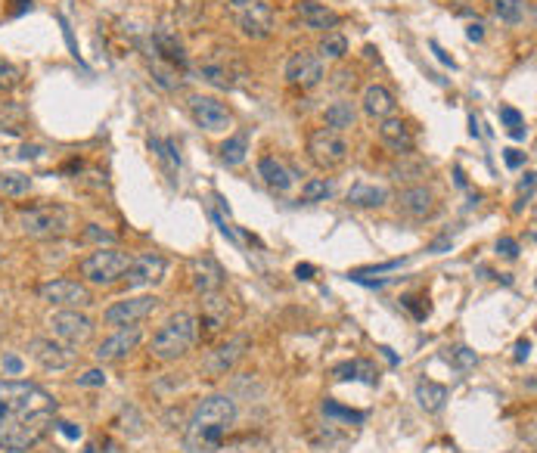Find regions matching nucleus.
Instances as JSON below:
<instances>
[{
    "label": "nucleus",
    "mask_w": 537,
    "mask_h": 453,
    "mask_svg": "<svg viewBox=\"0 0 537 453\" xmlns=\"http://www.w3.org/2000/svg\"><path fill=\"white\" fill-rule=\"evenodd\" d=\"M239 419V407L230 394H209L193 410L183 435L187 453H246L249 441L227 438Z\"/></svg>",
    "instance_id": "f257e3e1"
},
{
    "label": "nucleus",
    "mask_w": 537,
    "mask_h": 453,
    "mask_svg": "<svg viewBox=\"0 0 537 453\" xmlns=\"http://www.w3.org/2000/svg\"><path fill=\"white\" fill-rule=\"evenodd\" d=\"M196 333H199V323L193 314H187V311L171 314V317L159 326V333L153 335V342H149V354H153L159 363L181 361V357L193 348V342H196Z\"/></svg>",
    "instance_id": "f03ea898"
},
{
    "label": "nucleus",
    "mask_w": 537,
    "mask_h": 453,
    "mask_svg": "<svg viewBox=\"0 0 537 453\" xmlns=\"http://www.w3.org/2000/svg\"><path fill=\"white\" fill-rule=\"evenodd\" d=\"M53 410H41V413H6L0 416V447L10 453L32 450L34 444L53 426Z\"/></svg>",
    "instance_id": "7ed1b4c3"
},
{
    "label": "nucleus",
    "mask_w": 537,
    "mask_h": 453,
    "mask_svg": "<svg viewBox=\"0 0 537 453\" xmlns=\"http://www.w3.org/2000/svg\"><path fill=\"white\" fill-rule=\"evenodd\" d=\"M19 230L32 239H60L71 230V211L60 202H41L19 208Z\"/></svg>",
    "instance_id": "20e7f679"
},
{
    "label": "nucleus",
    "mask_w": 537,
    "mask_h": 453,
    "mask_svg": "<svg viewBox=\"0 0 537 453\" xmlns=\"http://www.w3.org/2000/svg\"><path fill=\"white\" fill-rule=\"evenodd\" d=\"M127 267H131V255L127 251H121L116 246H106V249L99 246L81 261V277L90 286H116L125 279Z\"/></svg>",
    "instance_id": "39448f33"
},
{
    "label": "nucleus",
    "mask_w": 537,
    "mask_h": 453,
    "mask_svg": "<svg viewBox=\"0 0 537 453\" xmlns=\"http://www.w3.org/2000/svg\"><path fill=\"white\" fill-rule=\"evenodd\" d=\"M0 407L6 413H41V410L56 413V400L41 385L25 382V379H0Z\"/></svg>",
    "instance_id": "423d86ee"
},
{
    "label": "nucleus",
    "mask_w": 537,
    "mask_h": 453,
    "mask_svg": "<svg viewBox=\"0 0 537 453\" xmlns=\"http://www.w3.org/2000/svg\"><path fill=\"white\" fill-rule=\"evenodd\" d=\"M307 155L320 171H335L348 162L351 146L342 134L329 131V127H317L307 134Z\"/></svg>",
    "instance_id": "0eeeda50"
},
{
    "label": "nucleus",
    "mask_w": 537,
    "mask_h": 453,
    "mask_svg": "<svg viewBox=\"0 0 537 453\" xmlns=\"http://www.w3.org/2000/svg\"><path fill=\"white\" fill-rule=\"evenodd\" d=\"M47 326H50V333H53V339L62 342L71 351L84 348V344H90V339H94V320H90L88 314H78V311H62V307H56V311L50 314Z\"/></svg>",
    "instance_id": "6e6552de"
},
{
    "label": "nucleus",
    "mask_w": 537,
    "mask_h": 453,
    "mask_svg": "<svg viewBox=\"0 0 537 453\" xmlns=\"http://www.w3.org/2000/svg\"><path fill=\"white\" fill-rule=\"evenodd\" d=\"M38 298L53 307H62V311H78V307L94 305L90 289L84 283H78V279H47V283L38 286Z\"/></svg>",
    "instance_id": "1a4fd4ad"
},
{
    "label": "nucleus",
    "mask_w": 537,
    "mask_h": 453,
    "mask_svg": "<svg viewBox=\"0 0 537 453\" xmlns=\"http://www.w3.org/2000/svg\"><path fill=\"white\" fill-rule=\"evenodd\" d=\"M283 78L292 84V88L314 90L326 78L323 60H320L317 53H311V50H295V53H289V60H286Z\"/></svg>",
    "instance_id": "9d476101"
},
{
    "label": "nucleus",
    "mask_w": 537,
    "mask_h": 453,
    "mask_svg": "<svg viewBox=\"0 0 537 453\" xmlns=\"http://www.w3.org/2000/svg\"><path fill=\"white\" fill-rule=\"evenodd\" d=\"M159 307V298L155 295H134V298H121L116 305H109L103 311V323L106 326H137L149 317V314Z\"/></svg>",
    "instance_id": "9b49d317"
},
{
    "label": "nucleus",
    "mask_w": 537,
    "mask_h": 453,
    "mask_svg": "<svg viewBox=\"0 0 537 453\" xmlns=\"http://www.w3.org/2000/svg\"><path fill=\"white\" fill-rule=\"evenodd\" d=\"M190 115H193V121L209 134H224L227 127L233 125L230 109H227L218 97H202V93L190 97Z\"/></svg>",
    "instance_id": "f8f14e48"
},
{
    "label": "nucleus",
    "mask_w": 537,
    "mask_h": 453,
    "mask_svg": "<svg viewBox=\"0 0 537 453\" xmlns=\"http://www.w3.org/2000/svg\"><path fill=\"white\" fill-rule=\"evenodd\" d=\"M143 342V329L140 326H121L116 333L109 335V339H103L97 344L94 357L99 363H116V361H125L131 351H137Z\"/></svg>",
    "instance_id": "ddd939ff"
},
{
    "label": "nucleus",
    "mask_w": 537,
    "mask_h": 453,
    "mask_svg": "<svg viewBox=\"0 0 537 453\" xmlns=\"http://www.w3.org/2000/svg\"><path fill=\"white\" fill-rule=\"evenodd\" d=\"M165 270H168V261H165L162 255H155V251H146V255L131 258V267L125 273V283H127V289H149V286L162 283Z\"/></svg>",
    "instance_id": "4468645a"
},
{
    "label": "nucleus",
    "mask_w": 537,
    "mask_h": 453,
    "mask_svg": "<svg viewBox=\"0 0 537 453\" xmlns=\"http://www.w3.org/2000/svg\"><path fill=\"white\" fill-rule=\"evenodd\" d=\"M246 348H249V339H246V335H233V339L221 342L218 348L205 354V361H202L205 376H214V379H218V376H227V372H230L233 366L242 361Z\"/></svg>",
    "instance_id": "2eb2a0df"
},
{
    "label": "nucleus",
    "mask_w": 537,
    "mask_h": 453,
    "mask_svg": "<svg viewBox=\"0 0 537 453\" xmlns=\"http://www.w3.org/2000/svg\"><path fill=\"white\" fill-rule=\"evenodd\" d=\"M28 351H32L34 363L44 366L47 372H62L75 363V351L66 348V344L56 342V339H32Z\"/></svg>",
    "instance_id": "dca6fc26"
},
{
    "label": "nucleus",
    "mask_w": 537,
    "mask_h": 453,
    "mask_svg": "<svg viewBox=\"0 0 537 453\" xmlns=\"http://www.w3.org/2000/svg\"><path fill=\"white\" fill-rule=\"evenodd\" d=\"M379 143L395 155H410L417 149V137H413L410 125L404 118H398V115H389V118L379 121Z\"/></svg>",
    "instance_id": "f3484780"
},
{
    "label": "nucleus",
    "mask_w": 537,
    "mask_h": 453,
    "mask_svg": "<svg viewBox=\"0 0 537 453\" xmlns=\"http://www.w3.org/2000/svg\"><path fill=\"white\" fill-rule=\"evenodd\" d=\"M398 208L407 214V218L426 221L438 211V199H435V193L428 190V186L417 183V186H407V190L398 193Z\"/></svg>",
    "instance_id": "a211bd4d"
},
{
    "label": "nucleus",
    "mask_w": 537,
    "mask_h": 453,
    "mask_svg": "<svg viewBox=\"0 0 537 453\" xmlns=\"http://www.w3.org/2000/svg\"><path fill=\"white\" fill-rule=\"evenodd\" d=\"M190 279H193V289L199 295L218 292L221 286H224V267H221L211 255H202L190 264Z\"/></svg>",
    "instance_id": "6ab92c4d"
},
{
    "label": "nucleus",
    "mask_w": 537,
    "mask_h": 453,
    "mask_svg": "<svg viewBox=\"0 0 537 453\" xmlns=\"http://www.w3.org/2000/svg\"><path fill=\"white\" fill-rule=\"evenodd\" d=\"M227 320H230V301L218 292H209L202 295V326H205V335H221L227 329Z\"/></svg>",
    "instance_id": "aec40b11"
},
{
    "label": "nucleus",
    "mask_w": 537,
    "mask_h": 453,
    "mask_svg": "<svg viewBox=\"0 0 537 453\" xmlns=\"http://www.w3.org/2000/svg\"><path fill=\"white\" fill-rule=\"evenodd\" d=\"M298 19H302L305 28H311V32H333L335 25L342 22V16L335 10H329L326 4H317V0H302V4L295 6Z\"/></svg>",
    "instance_id": "412c9836"
},
{
    "label": "nucleus",
    "mask_w": 537,
    "mask_h": 453,
    "mask_svg": "<svg viewBox=\"0 0 537 453\" xmlns=\"http://www.w3.org/2000/svg\"><path fill=\"white\" fill-rule=\"evenodd\" d=\"M361 106H363V115L382 121V118H389V115H395L398 99L385 84H367V88H363V97H361Z\"/></svg>",
    "instance_id": "4be33fe9"
},
{
    "label": "nucleus",
    "mask_w": 537,
    "mask_h": 453,
    "mask_svg": "<svg viewBox=\"0 0 537 453\" xmlns=\"http://www.w3.org/2000/svg\"><path fill=\"white\" fill-rule=\"evenodd\" d=\"M236 25H239V32L252 41H264V38H270V32H274V25H270V10L264 4H249V10L239 13Z\"/></svg>",
    "instance_id": "5701e85b"
},
{
    "label": "nucleus",
    "mask_w": 537,
    "mask_h": 453,
    "mask_svg": "<svg viewBox=\"0 0 537 453\" xmlns=\"http://www.w3.org/2000/svg\"><path fill=\"white\" fill-rule=\"evenodd\" d=\"M333 379H335V382H367V385H376L379 382V370L370 361H363V357H354V361L335 363L333 366Z\"/></svg>",
    "instance_id": "b1692460"
},
{
    "label": "nucleus",
    "mask_w": 537,
    "mask_h": 453,
    "mask_svg": "<svg viewBox=\"0 0 537 453\" xmlns=\"http://www.w3.org/2000/svg\"><path fill=\"white\" fill-rule=\"evenodd\" d=\"M258 177H261L267 186H274L277 193H286V190H292V171L286 168V165L277 159V155H264L261 162H258Z\"/></svg>",
    "instance_id": "393cba45"
},
{
    "label": "nucleus",
    "mask_w": 537,
    "mask_h": 453,
    "mask_svg": "<svg viewBox=\"0 0 537 453\" xmlns=\"http://www.w3.org/2000/svg\"><path fill=\"white\" fill-rule=\"evenodd\" d=\"M323 121H326L329 131H335V134L351 131V127H354V121H357L354 103H351V99H335V103H329L323 109Z\"/></svg>",
    "instance_id": "a878e982"
},
{
    "label": "nucleus",
    "mask_w": 537,
    "mask_h": 453,
    "mask_svg": "<svg viewBox=\"0 0 537 453\" xmlns=\"http://www.w3.org/2000/svg\"><path fill=\"white\" fill-rule=\"evenodd\" d=\"M413 398L426 413H441L444 404H447V388L432 382V379H419L417 388H413Z\"/></svg>",
    "instance_id": "bb28decb"
},
{
    "label": "nucleus",
    "mask_w": 537,
    "mask_h": 453,
    "mask_svg": "<svg viewBox=\"0 0 537 453\" xmlns=\"http://www.w3.org/2000/svg\"><path fill=\"white\" fill-rule=\"evenodd\" d=\"M348 205H354V208H382L385 202H389V190L385 186H376V183H354L348 190Z\"/></svg>",
    "instance_id": "cd10ccee"
},
{
    "label": "nucleus",
    "mask_w": 537,
    "mask_h": 453,
    "mask_svg": "<svg viewBox=\"0 0 537 453\" xmlns=\"http://www.w3.org/2000/svg\"><path fill=\"white\" fill-rule=\"evenodd\" d=\"M199 75L218 90H233L236 88V71L227 66V62H202Z\"/></svg>",
    "instance_id": "c85d7f7f"
},
{
    "label": "nucleus",
    "mask_w": 537,
    "mask_h": 453,
    "mask_svg": "<svg viewBox=\"0 0 537 453\" xmlns=\"http://www.w3.org/2000/svg\"><path fill=\"white\" fill-rule=\"evenodd\" d=\"M218 153H221V162L230 165V168H236V165H242V162H246V155H249V137L246 134L227 137V140L221 143Z\"/></svg>",
    "instance_id": "c756f323"
},
{
    "label": "nucleus",
    "mask_w": 537,
    "mask_h": 453,
    "mask_svg": "<svg viewBox=\"0 0 537 453\" xmlns=\"http://www.w3.org/2000/svg\"><path fill=\"white\" fill-rule=\"evenodd\" d=\"M153 44H155V50L162 53V60H168L171 66H177V69L187 66V53H183V47H181V41H177V38H171V34L159 32V34L153 38Z\"/></svg>",
    "instance_id": "7c9ffc66"
},
{
    "label": "nucleus",
    "mask_w": 537,
    "mask_h": 453,
    "mask_svg": "<svg viewBox=\"0 0 537 453\" xmlns=\"http://www.w3.org/2000/svg\"><path fill=\"white\" fill-rule=\"evenodd\" d=\"M28 190H32V177L22 174V171H4L0 174V196L22 199L28 196Z\"/></svg>",
    "instance_id": "2f4dec72"
},
{
    "label": "nucleus",
    "mask_w": 537,
    "mask_h": 453,
    "mask_svg": "<svg viewBox=\"0 0 537 453\" xmlns=\"http://www.w3.org/2000/svg\"><path fill=\"white\" fill-rule=\"evenodd\" d=\"M317 56L320 60H345L348 56V41H345V34H339V32H326L323 34V41H320V47H317Z\"/></svg>",
    "instance_id": "473e14b6"
},
{
    "label": "nucleus",
    "mask_w": 537,
    "mask_h": 453,
    "mask_svg": "<svg viewBox=\"0 0 537 453\" xmlns=\"http://www.w3.org/2000/svg\"><path fill=\"white\" fill-rule=\"evenodd\" d=\"M494 13L500 16V22L522 25V19H525V0H494Z\"/></svg>",
    "instance_id": "72a5a7b5"
},
{
    "label": "nucleus",
    "mask_w": 537,
    "mask_h": 453,
    "mask_svg": "<svg viewBox=\"0 0 537 453\" xmlns=\"http://www.w3.org/2000/svg\"><path fill=\"white\" fill-rule=\"evenodd\" d=\"M333 196V181L329 177H311L302 183V199L305 202H323Z\"/></svg>",
    "instance_id": "f704fd0d"
},
{
    "label": "nucleus",
    "mask_w": 537,
    "mask_h": 453,
    "mask_svg": "<svg viewBox=\"0 0 537 453\" xmlns=\"http://www.w3.org/2000/svg\"><path fill=\"white\" fill-rule=\"evenodd\" d=\"M500 121L506 125V131H510L512 140H525V118H522L519 109H512V106H500Z\"/></svg>",
    "instance_id": "c9c22d12"
},
{
    "label": "nucleus",
    "mask_w": 537,
    "mask_h": 453,
    "mask_svg": "<svg viewBox=\"0 0 537 453\" xmlns=\"http://www.w3.org/2000/svg\"><path fill=\"white\" fill-rule=\"evenodd\" d=\"M422 174H426V165L419 159L407 162V155H400V162L391 168V177H395V181H413V177H422Z\"/></svg>",
    "instance_id": "e433bc0d"
},
{
    "label": "nucleus",
    "mask_w": 537,
    "mask_h": 453,
    "mask_svg": "<svg viewBox=\"0 0 537 453\" xmlns=\"http://www.w3.org/2000/svg\"><path fill=\"white\" fill-rule=\"evenodd\" d=\"M19 84H22V71H19V66H13L10 60L0 56V90H16Z\"/></svg>",
    "instance_id": "4c0bfd02"
},
{
    "label": "nucleus",
    "mask_w": 537,
    "mask_h": 453,
    "mask_svg": "<svg viewBox=\"0 0 537 453\" xmlns=\"http://www.w3.org/2000/svg\"><path fill=\"white\" fill-rule=\"evenodd\" d=\"M323 410V416H333V419H345V422H363V413H357V410H348L342 404H335V400H323L320 404Z\"/></svg>",
    "instance_id": "58836bf2"
},
{
    "label": "nucleus",
    "mask_w": 537,
    "mask_h": 453,
    "mask_svg": "<svg viewBox=\"0 0 537 453\" xmlns=\"http://www.w3.org/2000/svg\"><path fill=\"white\" fill-rule=\"evenodd\" d=\"M450 361H454L456 370H472V366L478 363V354L472 348H466V344H456V348L450 351Z\"/></svg>",
    "instance_id": "ea45409f"
},
{
    "label": "nucleus",
    "mask_w": 537,
    "mask_h": 453,
    "mask_svg": "<svg viewBox=\"0 0 537 453\" xmlns=\"http://www.w3.org/2000/svg\"><path fill=\"white\" fill-rule=\"evenodd\" d=\"M84 239H90V242H99V246H112V242H116V236H112L109 230L97 227V224H88V227H84Z\"/></svg>",
    "instance_id": "a19ab883"
},
{
    "label": "nucleus",
    "mask_w": 537,
    "mask_h": 453,
    "mask_svg": "<svg viewBox=\"0 0 537 453\" xmlns=\"http://www.w3.org/2000/svg\"><path fill=\"white\" fill-rule=\"evenodd\" d=\"M78 385H81V388H99V385H106V372H103V370H88V372H81V376H78Z\"/></svg>",
    "instance_id": "79ce46f5"
},
{
    "label": "nucleus",
    "mask_w": 537,
    "mask_h": 453,
    "mask_svg": "<svg viewBox=\"0 0 537 453\" xmlns=\"http://www.w3.org/2000/svg\"><path fill=\"white\" fill-rule=\"evenodd\" d=\"M497 251L503 258H519V242L510 239V236H500V239H497Z\"/></svg>",
    "instance_id": "37998d69"
},
{
    "label": "nucleus",
    "mask_w": 537,
    "mask_h": 453,
    "mask_svg": "<svg viewBox=\"0 0 537 453\" xmlns=\"http://www.w3.org/2000/svg\"><path fill=\"white\" fill-rule=\"evenodd\" d=\"M153 75H155V84H159V88H165V90H174L177 84H181V81H174V78H171L165 69H159V66L153 69Z\"/></svg>",
    "instance_id": "c03bdc74"
},
{
    "label": "nucleus",
    "mask_w": 537,
    "mask_h": 453,
    "mask_svg": "<svg viewBox=\"0 0 537 453\" xmlns=\"http://www.w3.org/2000/svg\"><path fill=\"white\" fill-rule=\"evenodd\" d=\"M503 162L510 165V168H522V165H525V153H519V149H503Z\"/></svg>",
    "instance_id": "a18cd8bd"
},
{
    "label": "nucleus",
    "mask_w": 537,
    "mask_h": 453,
    "mask_svg": "<svg viewBox=\"0 0 537 453\" xmlns=\"http://www.w3.org/2000/svg\"><path fill=\"white\" fill-rule=\"evenodd\" d=\"M60 25H62V38H66V44H69V50H71V56H75V60H81V56H78L75 34H71V28H69V22H66V19H62V16H60Z\"/></svg>",
    "instance_id": "49530a36"
},
{
    "label": "nucleus",
    "mask_w": 537,
    "mask_h": 453,
    "mask_svg": "<svg viewBox=\"0 0 537 453\" xmlns=\"http://www.w3.org/2000/svg\"><path fill=\"white\" fill-rule=\"evenodd\" d=\"M4 370L10 372V376H19V372H22V361H19L16 354H6L4 357Z\"/></svg>",
    "instance_id": "de8ad7c7"
},
{
    "label": "nucleus",
    "mask_w": 537,
    "mask_h": 453,
    "mask_svg": "<svg viewBox=\"0 0 537 453\" xmlns=\"http://www.w3.org/2000/svg\"><path fill=\"white\" fill-rule=\"evenodd\" d=\"M56 428H60L62 435L69 438V441H78V438H81V428H78L75 422H60V426H56Z\"/></svg>",
    "instance_id": "09e8293b"
},
{
    "label": "nucleus",
    "mask_w": 537,
    "mask_h": 453,
    "mask_svg": "<svg viewBox=\"0 0 537 453\" xmlns=\"http://www.w3.org/2000/svg\"><path fill=\"white\" fill-rule=\"evenodd\" d=\"M211 221H214V224H218V230H221V233L227 236V239H230V242H236V233H233V230H230V227L224 224V218H221L218 211H211Z\"/></svg>",
    "instance_id": "8fccbe9b"
},
{
    "label": "nucleus",
    "mask_w": 537,
    "mask_h": 453,
    "mask_svg": "<svg viewBox=\"0 0 537 453\" xmlns=\"http://www.w3.org/2000/svg\"><path fill=\"white\" fill-rule=\"evenodd\" d=\"M528 354H531V339H522V342H515V361H525Z\"/></svg>",
    "instance_id": "3c124183"
},
{
    "label": "nucleus",
    "mask_w": 537,
    "mask_h": 453,
    "mask_svg": "<svg viewBox=\"0 0 537 453\" xmlns=\"http://www.w3.org/2000/svg\"><path fill=\"white\" fill-rule=\"evenodd\" d=\"M466 38H469V41H482V38H484V25H482V22H472V25L466 28Z\"/></svg>",
    "instance_id": "603ef678"
},
{
    "label": "nucleus",
    "mask_w": 537,
    "mask_h": 453,
    "mask_svg": "<svg viewBox=\"0 0 537 453\" xmlns=\"http://www.w3.org/2000/svg\"><path fill=\"white\" fill-rule=\"evenodd\" d=\"M428 47H432V53H435V56H438V60L444 62V66H450V69H456V62H454V60H450V56H447V53H444V50H441L438 44H435V41H432V44H428Z\"/></svg>",
    "instance_id": "864d4df0"
},
{
    "label": "nucleus",
    "mask_w": 537,
    "mask_h": 453,
    "mask_svg": "<svg viewBox=\"0 0 537 453\" xmlns=\"http://www.w3.org/2000/svg\"><path fill=\"white\" fill-rule=\"evenodd\" d=\"M41 153H44V146H38V143H32V146H22V153H19V155H22V159H38Z\"/></svg>",
    "instance_id": "5fc2aeb1"
},
{
    "label": "nucleus",
    "mask_w": 537,
    "mask_h": 453,
    "mask_svg": "<svg viewBox=\"0 0 537 453\" xmlns=\"http://www.w3.org/2000/svg\"><path fill=\"white\" fill-rule=\"evenodd\" d=\"M295 277H298V279H311V277H314V267H311V264H298V267H295Z\"/></svg>",
    "instance_id": "6e6d98bb"
},
{
    "label": "nucleus",
    "mask_w": 537,
    "mask_h": 453,
    "mask_svg": "<svg viewBox=\"0 0 537 453\" xmlns=\"http://www.w3.org/2000/svg\"><path fill=\"white\" fill-rule=\"evenodd\" d=\"M379 354H382V357H385V361H389L391 366L398 363V354H395V351H391V348H385V344H382V348H379Z\"/></svg>",
    "instance_id": "4d7b16f0"
},
{
    "label": "nucleus",
    "mask_w": 537,
    "mask_h": 453,
    "mask_svg": "<svg viewBox=\"0 0 537 453\" xmlns=\"http://www.w3.org/2000/svg\"><path fill=\"white\" fill-rule=\"evenodd\" d=\"M441 249H450V239H438V242H432V246H428V251H435V255H438Z\"/></svg>",
    "instance_id": "13d9d810"
},
{
    "label": "nucleus",
    "mask_w": 537,
    "mask_h": 453,
    "mask_svg": "<svg viewBox=\"0 0 537 453\" xmlns=\"http://www.w3.org/2000/svg\"><path fill=\"white\" fill-rule=\"evenodd\" d=\"M469 134L478 137V121H475V118H469Z\"/></svg>",
    "instance_id": "bf43d9fd"
},
{
    "label": "nucleus",
    "mask_w": 537,
    "mask_h": 453,
    "mask_svg": "<svg viewBox=\"0 0 537 453\" xmlns=\"http://www.w3.org/2000/svg\"><path fill=\"white\" fill-rule=\"evenodd\" d=\"M230 4H236V6H249L252 0H230Z\"/></svg>",
    "instance_id": "052dcab7"
},
{
    "label": "nucleus",
    "mask_w": 537,
    "mask_h": 453,
    "mask_svg": "<svg viewBox=\"0 0 537 453\" xmlns=\"http://www.w3.org/2000/svg\"><path fill=\"white\" fill-rule=\"evenodd\" d=\"M41 453H60V450H56V447H53V450H41Z\"/></svg>",
    "instance_id": "680f3d73"
}]
</instances>
